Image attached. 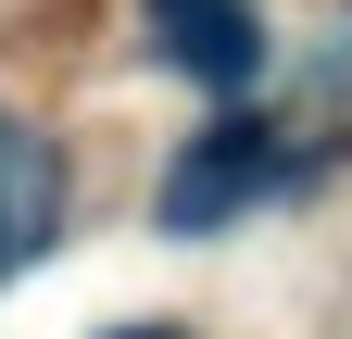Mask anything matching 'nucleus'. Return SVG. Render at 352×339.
Wrapping results in <instances>:
<instances>
[{"label": "nucleus", "mask_w": 352, "mask_h": 339, "mask_svg": "<svg viewBox=\"0 0 352 339\" xmlns=\"http://www.w3.org/2000/svg\"><path fill=\"white\" fill-rule=\"evenodd\" d=\"M264 176H277V139H264L252 113L201 126V139L176 151V176H164V226H227V214H239Z\"/></svg>", "instance_id": "obj_1"}, {"label": "nucleus", "mask_w": 352, "mask_h": 339, "mask_svg": "<svg viewBox=\"0 0 352 339\" xmlns=\"http://www.w3.org/2000/svg\"><path fill=\"white\" fill-rule=\"evenodd\" d=\"M51 226H63V163H51V139H38L25 113H0V277L38 264Z\"/></svg>", "instance_id": "obj_2"}, {"label": "nucleus", "mask_w": 352, "mask_h": 339, "mask_svg": "<svg viewBox=\"0 0 352 339\" xmlns=\"http://www.w3.org/2000/svg\"><path fill=\"white\" fill-rule=\"evenodd\" d=\"M151 38L201 75V89H252V63H264L252 0H151Z\"/></svg>", "instance_id": "obj_3"}, {"label": "nucleus", "mask_w": 352, "mask_h": 339, "mask_svg": "<svg viewBox=\"0 0 352 339\" xmlns=\"http://www.w3.org/2000/svg\"><path fill=\"white\" fill-rule=\"evenodd\" d=\"M126 339H176V327H126Z\"/></svg>", "instance_id": "obj_4"}]
</instances>
